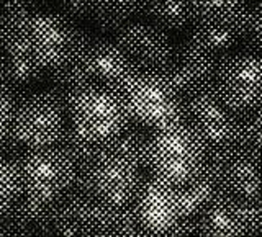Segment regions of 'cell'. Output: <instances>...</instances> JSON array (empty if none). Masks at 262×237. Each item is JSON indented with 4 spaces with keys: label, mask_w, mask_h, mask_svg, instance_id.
I'll list each match as a JSON object with an SVG mask.
<instances>
[{
    "label": "cell",
    "mask_w": 262,
    "mask_h": 237,
    "mask_svg": "<svg viewBox=\"0 0 262 237\" xmlns=\"http://www.w3.org/2000/svg\"><path fill=\"white\" fill-rule=\"evenodd\" d=\"M90 39L92 36L85 30L76 27L64 15L35 10L13 25L4 53L18 56L49 72L69 62Z\"/></svg>",
    "instance_id": "cell-1"
},
{
    "label": "cell",
    "mask_w": 262,
    "mask_h": 237,
    "mask_svg": "<svg viewBox=\"0 0 262 237\" xmlns=\"http://www.w3.org/2000/svg\"><path fill=\"white\" fill-rule=\"evenodd\" d=\"M118 92L131 121L147 129L184 121L185 95L166 70H135Z\"/></svg>",
    "instance_id": "cell-2"
},
{
    "label": "cell",
    "mask_w": 262,
    "mask_h": 237,
    "mask_svg": "<svg viewBox=\"0 0 262 237\" xmlns=\"http://www.w3.org/2000/svg\"><path fill=\"white\" fill-rule=\"evenodd\" d=\"M69 125L97 144H105L120 134L131 121L118 90L103 85H80L64 97Z\"/></svg>",
    "instance_id": "cell-3"
},
{
    "label": "cell",
    "mask_w": 262,
    "mask_h": 237,
    "mask_svg": "<svg viewBox=\"0 0 262 237\" xmlns=\"http://www.w3.org/2000/svg\"><path fill=\"white\" fill-rule=\"evenodd\" d=\"M208 147L185 121L151 129L147 170L152 175L180 185L200 172Z\"/></svg>",
    "instance_id": "cell-4"
},
{
    "label": "cell",
    "mask_w": 262,
    "mask_h": 237,
    "mask_svg": "<svg viewBox=\"0 0 262 237\" xmlns=\"http://www.w3.org/2000/svg\"><path fill=\"white\" fill-rule=\"evenodd\" d=\"M68 106L59 92H33L15 105L10 134L27 149L54 146L68 128Z\"/></svg>",
    "instance_id": "cell-5"
},
{
    "label": "cell",
    "mask_w": 262,
    "mask_h": 237,
    "mask_svg": "<svg viewBox=\"0 0 262 237\" xmlns=\"http://www.w3.org/2000/svg\"><path fill=\"white\" fill-rule=\"evenodd\" d=\"M20 163L23 195L39 203L54 204L69 192L79 165L59 144L28 149Z\"/></svg>",
    "instance_id": "cell-6"
},
{
    "label": "cell",
    "mask_w": 262,
    "mask_h": 237,
    "mask_svg": "<svg viewBox=\"0 0 262 237\" xmlns=\"http://www.w3.org/2000/svg\"><path fill=\"white\" fill-rule=\"evenodd\" d=\"M239 114L221 98L215 84L195 88L185 95L184 121L202 137L208 151L237 144Z\"/></svg>",
    "instance_id": "cell-7"
},
{
    "label": "cell",
    "mask_w": 262,
    "mask_h": 237,
    "mask_svg": "<svg viewBox=\"0 0 262 237\" xmlns=\"http://www.w3.org/2000/svg\"><path fill=\"white\" fill-rule=\"evenodd\" d=\"M89 192L106 204H128L141 183V169L108 144H102L95 155L82 165Z\"/></svg>",
    "instance_id": "cell-8"
},
{
    "label": "cell",
    "mask_w": 262,
    "mask_h": 237,
    "mask_svg": "<svg viewBox=\"0 0 262 237\" xmlns=\"http://www.w3.org/2000/svg\"><path fill=\"white\" fill-rule=\"evenodd\" d=\"M249 10L246 0H192L188 31L213 48L229 53L241 43Z\"/></svg>",
    "instance_id": "cell-9"
},
{
    "label": "cell",
    "mask_w": 262,
    "mask_h": 237,
    "mask_svg": "<svg viewBox=\"0 0 262 237\" xmlns=\"http://www.w3.org/2000/svg\"><path fill=\"white\" fill-rule=\"evenodd\" d=\"M229 53L213 48L188 31L185 38L174 46V53L164 69L184 95L195 88L213 85Z\"/></svg>",
    "instance_id": "cell-10"
},
{
    "label": "cell",
    "mask_w": 262,
    "mask_h": 237,
    "mask_svg": "<svg viewBox=\"0 0 262 237\" xmlns=\"http://www.w3.org/2000/svg\"><path fill=\"white\" fill-rule=\"evenodd\" d=\"M205 163L216 177L220 190L239 200L262 198V155L236 144L208 151Z\"/></svg>",
    "instance_id": "cell-11"
},
{
    "label": "cell",
    "mask_w": 262,
    "mask_h": 237,
    "mask_svg": "<svg viewBox=\"0 0 262 237\" xmlns=\"http://www.w3.org/2000/svg\"><path fill=\"white\" fill-rule=\"evenodd\" d=\"M131 206L144 235H166L182 218L177 186L159 177L143 175Z\"/></svg>",
    "instance_id": "cell-12"
},
{
    "label": "cell",
    "mask_w": 262,
    "mask_h": 237,
    "mask_svg": "<svg viewBox=\"0 0 262 237\" xmlns=\"http://www.w3.org/2000/svg\"><path fill=\"white\" fill-rule=\"evenodd\" d=\"M215 85L221 98L237 113L257 108L262 105V56L246 51L228 56Z\"/></svg>",
    "instance_id": "cell-13"
},
{
    "label": "cell",
    "mask_w": 262,
    "mask_h": 237,
    "mask_svg": "<svg viewBox=\"0 0 262 237\" xmlns=\"http://www.w3.org/2000/svg\"><path fill=\"white\" fill-rule=\"evenodd\" d=\"M260 198L239 200L220 192L196 216L202 235L259 234Z\"/></svg>",
    "instance_id": "cell-14"
},
{
    "label": "cell",
    "mask_w": 262,
    "mask_h": 237,
    "mask_svg": "<svg viewBox=\"0 0 262 237\" xmlns=\"http://www.w3.org/2000/svg\"><path fill=\"white\" fill-rule=\"evenodd\" d=\"M115 41L138 70H164L174 53L167 31L154 23H131L115 33Z\"/></svg>",
    "instance_id": "cell-15"
},
{
    "label": "cell",
    "mask_w": 262,
    "mask_h": 237,
    "mask_svg": "<svg viewBox=\"0 0 262 237\" xmlns=\"http://www.w3.org/2000/svg\"><path fill=\"white\" fill-rule=\"evenodd\" d=\"M110 204L92 195L66 193L54 204L51 226L62 235H106Z\"/></svg>",
    "instance_id": "cell-16"
},
{
    "label": "cell",
    "mask_w": 262,
    "mask_h": 237,
    "mask_svg": "<svg viewBox=\"0 0 262 237\" xmlns=\"http://www.w3.org/2000/svg\"><path fill=\"white\" fill-rule=\"evenodd\" d=\"M149 18V0H95L92 20L102 31L117 33Z\"/></svg>",
    "instance_id": "cell-17"
},
{
    "label": "cell",
    "mask_w": 262,
    "mask_h": 237,
    "mask_svg": "<svg viewBox=\"0 0 262 237\" xmlns=\"http://www.w3.org/2000/svg\"><path fill=\"white\" fill-rule=\"evenodd\" d=\"M176 186L179 193L180 211L185 218H196L202 209L221 192L215 174L207 163L192 178Z\"/></svg>",
    "instance_id": "cell-18"
},
{
    "label": "cell",
    "mask_w": 262,
    "mask_h": 237,
    "mask_svg": "<svg viewBox=\"0 0 262 237\" xmlns=\"http://www.w3.org/2000/svg\"><path fill=\"white\" fill-rule=\"evenodd\" d=\"M151 129H147L135 121H129L126 128L112 141L105 143L112 149L123 154L131 162H135L141 170H147V152H149Z\"/></svg>",
    "instance_id": "cell-19"
},
{
    "label": "cell",
    "mask_w": 262,
    "mask_h": 237,
    "mask_svg": "<svg viewBox=\"0 0 262 237\" xmlns=\"http://www.w3.org/2000/svg\"><path fill=\"white\" fill-rule=\"evenodd\" d=\"M192 0H149V18L164 31L190 28Z\"/></svg>",
    "instance_id": "cell-20"
},
{
    "label": "cell",
    "mask_w": 262,
    "mask_h": 237,
    "mask_svg": "<svg viewBox=\"0 0 262 237\" xmlns=\"http://www.w3.org/2000/svg\"><path fill=\"white\" fill-rule=\"evenodd\" d=\"M23 195L20 163L0 154V216L10 212Z\"/></svg>",
    "instance_id": "cell-21"
},
{
    "label": "cell",
    "mask_w": 262,
    "mask_h": 237,
    "mask_svg": "<svg viewBox=\"0 0 262 237\" xmlns=\"http://www.w3.org/2000/svg\"><path fill=\"white\" fill-rule=\"evenodd\" d=\"M57 144H59L62 149L77 162L79 167L85 165V163L95 155L98 147L102 146V144H97L94 141H90V139L84 137L71 125H68V128L64 129V133Z\"/></svg>",
    "instance_id": "cell-22"
},
{
    "label": "cell",
    "mask_w": 262,
    "mask_h": 237,
    "mask_svg": "<svg viewBox=\"0 0 262 237\" xmlns=\"http://www.w3.org/2000/svg\"><path fill=\"white\" fill-rule=\"evenodd\" d=\"M237 144L262 155V105L239 114Z\"/></svg>",
    "instance_id": "cell-23"
},
{
    "label": "cell",
    "mask_w": 262,
    "mask_h": 237,
    "mask_svg": "<svg viewBox=\"0 0 262 237\" xmlns=\"http://www.w3.org/2000/svg\"><path fill=\"white\" fill-rule=\"evenodd\" d=\"M43 69L36 67L35 64L25 61L18 56L5 54V80L8 82V85H30L43 76Z\"/></svg>",
    "instance_id": "cell-24"
},
{
    "label": "cell",
    "mask_w": 262,
    "mask_h": 237,
    "mask_svg": "<svg viewBox=\"0 0 262 237\" xmlns=\"http://www.w3.org/2000/svg\"><path fill=\"white\" fill-rule=\"evenodd\" d=\"M241 46L246 53L262 56V2L251 7Z\"/></svg>",
    "instance_id": "cell-25"
},
{
    "label": "cell",
    "mask_w": 262,
    "mask_h": 237,
    "mask_svg": "<svg viewBox=\"0 0 262 237\" xmlns=\"http://www.w3.org/2000/svg\"><path fill=\"white\" fill-rule=\"evenodd\" d=\"M15 98L12 95L10 85L0 84V144H2L7 136L12 133L13 123V111H15Z\"/></svg>",
    "instance_id": "cell-26"
},
{
    "label": "cell",
    "mask_w": 262,
    "mask_h": 237,
    "mask_svg": "<svg viewBox=\"0 0 262 237\" xmlns=\"http://www.w3.org/2000/svg\"><path fill=\"white\" fill-rule=\"evenodd\" d=\"M59 13L71 21H85L92 20L94 2L92 0H57Z\"/></svg>",
    "instance_id": "cell-27"
},
{
    "label": "cell",
    "mask_w": 262,
    "mask_h": 237,
    "mask_svg": "<svg viewBox=\"0 0 262 237\" xmlns=\"http://www.w3.org/2000/svg\"><path fill=\"white\" fill-rule=\"evenodd\" d=\"M5 80V53L0 48V84Z\"/></svg>",
    "instance_id": "cell-28"
},
{
    "label": "cell",
    "mask_w": 262,
    "mask_h": 237,
    "mask_svg": "<svg viewBox=\"0 0 262 237\" xmlns=\"http://www.w3.org/2000/svg\"><path fill=\"white\" fill-rule=\"evenodd\" d=\"M259 234H262V198H260V212H259Z\"/></svg>",
    "instance_id": "cell-29"
},
{
    "label": "cell",
    "mask_w": 262,
    "mask_h": 237,
    "mask_svg": "<svg viewBox=\"0 0 262 237\" xmlns=\"http://www.w3.org/2000/svg\"><path fill=\"white\" fill-rule=\"evenodd\" d=\"M92 2H95V0H92Z\"/></svg>",
    "instance_id": "cell-30"
}]
</instances>
